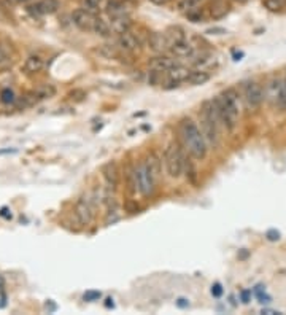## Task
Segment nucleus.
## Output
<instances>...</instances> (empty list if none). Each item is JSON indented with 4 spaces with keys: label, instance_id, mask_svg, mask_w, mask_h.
Segmentation results:
<instances>
[{
    "label": "nucleus",
    "instance_id": "f257e3e1",
    "mask_svg": "<svg viewBox=\"0 0 286 315\" xmlns=\"http://www.w3.org/2000/svg\"><path fill=\"white\" fill-rule=\"evenodd\" d=\"M180 135L191 158L197 161L204 159L207 156V139L191 118H183L180 121Z\"/></svg>",
    "mask_w": 286,
    "mask_h": 315
},
{
    "label": "nucleus",
    "instance_id": "f03ea898",
    "mask_svg": "<svg viewBox=\"0 0 286 315\" xmlns=\"http://www.w3.org/2000/svg\"><path fill=\"white\" fill-rule=\"evenodd\" d=\"M214 105H216L221 123L223 127H226L227 131H232V129L237 126L239 118H240V107H239V94L234 88H229L223 91L218 97H214Z\"/></svg>",
    "mask_w": 286,
    "mask_h": 315
},
{
    "label": "nucleus",
    "instance_id": "7ed1b4c3",
    "mask_svg": "<svg viewBox=\"0 0 286 315\" xmlns=\"http://www.w3.org/2000/svg\"><path fill=\"white\" fill-rule=\"evenodd\" d=\"M200 124H202V132L207 142L216 145L219 139V127L223 126V123H221L219 113L213 99L202 104V109H200Z\"/></svg>",
    "mask_w": 286,
    "mask_h": 315
},
{
    "label": "nucleus",
    "instance_id": "20e7f679",
    "mask_svg": "<svg viewBox=\"0 0 286 315\" xmlns=\"http://www.w3.org/2000/svg\"><path fill=\"white\" fill-rule=\"evenodd\" d=\"M184 158L186 155L177 143H170L164 153V162H166L167 174L172 178H178L184 170Z\"/></svg>",
    "mask_w": 286,
    "mask_h": 315
},
{
    "label": "nucleus",
    "instance_id": "39448f33",
    "mask_svg": "<svg viewBox=\"0 0 286 315\" xmlns=\"http://www.w3.org/2000/svg\"><path fill=\"white\" fill-rule=\"evenodd\" d=\"M242 91H243V99H245L248 109H251V110L259 109L261 104L264 102V99H266L262 86L254 80L243 81Z\"/></svg>",
    "mask_w": 286,
    "mask_h": 315
},
{
    "label": "nucleus",
    "instance_id": "423d86ee",
    "mask_svg": "<svg viewBox=\"0 0 286 315\" xmlns=\"http://www.w3.org/2000/svg\"><path fill=\"white\" fill-rule=\"evenodd\" d=\"M135 175H137V190L142 196H151L154 193V186H156V178L153 177V174L149 172L148 166L145 164V161L139 162V166L135 167Z\"/></svg>",
    "mask_w": 286,
    "mask_h": 315
},
{
    "label": "nucleus",
    "instance_id": "0eeeda50",
    "mask_svg": "<svg viewBox=\"0 0 286 315\" xmlns=\"http://www.w3.org/2000/svg\"><path fill=\"white\" fill-rule=\"evenodd\" d=\"M94 199L91 197H81L76 202L75 207V217L78 220V223L81 226L89 225L92 221V217H94Z\"/></svg>",
    "mask_w": 286,
    "mask_h": 315
},
{
    "label": "nucleus",
    "instance_id": "6e6552de",
    "mask_svg": "<svg viewBox=\"0 0 286 315\" xmlns=\"http://www.w3.org/2000/svg\"><path fill=\"white\" fill-rule=\"evenodd\" d=\"M72 21H73V24L80 29V31H92L96 18L91 11L84 10L81 6V8H76L72 13Z\"/></svg>",
    "mask_w": 286,
    "mask_h": 315
},
{
    "label": "nucleus",
    "instance_id": "1a4fd4ad",
    "mask_svg": "<svg viewBox=\"0 0 286 315\" xmlns=\"http://www.w3.org/2000/svg\"><path fill=\"white\" fill-rule=\"evenodd\" d=\"M282 84H283V77H272L270 80L266 84V89H264V96H266V100L275 107L278 102V97H280V91H282Z\"/></svg>",
    "mask_w": 286,
    "mask_h": 315
},
{
    "label": "nucleus",
    "instance_id": "9d476101",
    "mask_svg": "<svg viewBox=\"0 0 286 315\" xmlns=\"http://www.w3.org/2000/svg\"><path fill=\"white\" fill-rule=\"evenodd\" d=\"M175 66H178L177 59H174V57H170V56H166V54L156 56L151 59V62H149V67L156 72H159V74H167V72L172 70Z\"/></svg>",
    "mask_w": 286,
    "mask_h": 315
},
{
    "label": "nucleus",
    "instance_id": "9b49d317",
    "mask_svg": "<svg viewBox=\"0 0 286 315\" xmlns=\"http://www.w3.org/2000/svg\"><path fill=\"white\" fill-rule=\"evenodd\" d=\"M191 74V70L189 69H186L183 66H175L172 70H169L166 77H167V83L170 84L169 88H174V86H178V83H181V81H186L188 80V77Z\"/></svg>",
    "mask_w": 286,
    "mask_h": 315
},
{
    "label": "nucleus",
    "instance_id": "f8f14e48",
    "mask_svg": "<svg viewBox=\"0 0 286 315\" xmlns=\"http://www.w3.org/2000/svg\"><path fill=\"white\" fill-rule=\"evenodd\" d=\"M170 51L174 53L175 57H192L196 53V49L194 46L191 45V43L188 40H180V41H175V43H172L170 45Z\"/></svg>",
    "mask_w": 286,
    "mask_h": 315
},
{
    "label": "nucleus",
    "instance_id": "ddd939ff",
    "mask_svg": "<svg viewBox=\"0 0 286 315\" xmlns=\"http://www.w3.org/2000/svg\"><path fill=\"white\" fill-rule=\"evenodd\" d=\"M149 46L154 53H166L167 49H170V41L167 39L166 34H151L149 35Z\"/></svg>",
    "mask_w": 286,
    "mask_h": 315
},
{
    "label": "nucleus",
    "instance_id": "4468645a",
    "mask_svg": "<svg viewBox=\"0 0 286 315\" xmlns=\"http://www.w3.org/2000/svg\"><path fill=\"white\" fill-rule=\"evenodd\" d=\"M102 174H104L105 182L108 183V186L116 188L119 183V170H118L116 162H107L102 167Z\"/></svg>",
    "mask_w": 286,
    "mask_h": 315
},
{
    "label": "nucleus",
    "instance_id": "2eb2a0df",
    "mask_svg": "<svg viewBox=\"0 0 286 315\" xmlns=\"http://www.w3.org/2000/svg\"><path fill=\"white\" fill-rule=\"evenodd\" d=\"M43 67H45V61H43V57L38 56V54H31L24 61V64H23V70L26 72V74H29V75L38 74V72Z\"/></svg>",
    "mask_w": 286,
    "mask_h": 315
},
{
    "label": "nucleus",
    "instance_id": "dca6fc26",
    "mask_svg": "<svg viewBox=\"0 0 286 315\" xmlns=\"http://www.w3.org/2000/svg\"><path fill=\"white\" fill-rule=\"evenodd\" d=\"M56 94V88L53 84H41L37 89H34L29 97H31V104L32 102H38V100H45V99H51Z\"/></svg>",
    "mask_w": 286,
    "mask_h": 315
},
{
    "label": "nucleus",
    "instance_id": "f3484780",
    "mask_svg": "<svg viewBox=\"0 0 286 315\" xmlns=\"http://www.w3.org/2000/svg\"><path fill=\"white\" fill-rule=\"evenodd\" d=\"M118 45L124 49V51H135V49L139 48V39L135 37V35L131 32V31H127L124 34H119V37H118Z\"/></svg>",
    "mask_w": 286,
    "mask_h": 315
},
{
    "label": "nucleus",
    "instance_id": "a211bd4d",
    "mask_svg": "<svg viewBox=\"0 0 286 315\" xmlns=\"http://www.w3.org/2000/svg\"><path fill=\"white\" fill-rule=\"evenodd\" d=\"M145 164L148 166L149 172L153 174V177L156 178V182L159 180L161 172H162V164H161V158L157 156L154 152H149L145 158Z\"/></svg>",
    "mask_w": 286,
    "mask_h": 315
},
{
    "label": "nucleus",
    "instance_id": "6ab92c4d",
    "mask_svg": "<svg viewBox=\"0 0 286 315\" xmlns=\"http://www.w3.org/2000/svg\"><path fill=\"white\" fill-rule=\"evenodd\" d=\"M105 11H107V14H108L110 19H114V18L124 16V14H126V6L121 3L119 0H108V2H107Z\"/></svg>",
    "mask_w": 286,
    "mask_h": 315
},
{
    "label": "nucleus",
    "instance_id": "aec40b11",
    "mask_svg": "<svg viewBox=\"0 0 286 315\" xmlns=\"http://www.w3.org/2000/svg\"><path fill=\"white\" fill-rule=\"evenodd\" d=\"M210 80V74L205 70H191V74L188 77V81L189 84H194V86H199V84H205L207 81Z\"/></svg>",
    "mask_w": 286,
    "mask_h": 315
},
{
    "label": "nucleus",
    "instance_id": "412c9836",
    "mask_svg": "<svg viewBox=\"0 0 286 315\" xmlns=\"http://www.w3.org/2000/svg\"><path fill=\"white\" fill-rule=\"evenodd\" d=\"M129 29H131V19H129L126 14H124V16L111 19V31H114L118 35L127 32Z\"/></svg>",
    "mask_w": 286,
    "mask_h": 315
},
{
    "label": "nucleus",
    "instance_id": "4be33fe9",
    "mask_svg": "<svg viewBox=\"0 0 286 315\" xmlns=\"http://www.w3.org/2000/svg\"><path fill=\"white\" fill-rule=\"evenodd\" d=\"M92 32H96L100 37H110L111 35V26L107 23L102 18H96L94 27H92Z\"/></svg>",
    "mask_w": 286,
    "mask_h": 315
},
{
    "label": "nucleus",
    "instance_id": "5701e85b",
    "mask_svg": "<svg viewBox=\"0 0 286 315\" xmlns=\"http://www.w3.org/2000/svg\"><path fill=\"white\" fill-rule=\"evenodd\" d=\"M126 180H127V190L131 195H134V193H137V175H135V167L129 166L127 170H126Z\"/></svg>",
    "mask_w": 286,
    "mask_h": 315
},
{
    "label": "nucleus",
    "instance_id": "b1692460",
    "mask_svg": "<svg viewBox=\"0 0 286 315\" xmlns=\"http://www.w3.org/2000/svg\"><path fill=\"white\" fill-rule=\"evenodd\" d=\"M38 5L43 14H53L59 8V2L57 0H38Z\"/></svg>",
    "mask_w": 286,
    "mask_h": 315
},
{
    "label": "nucleus",
    "instance_id": "393cba45",
    "mask_svg": "<svg viewBox=\"0 0 286 315\" xmlns=\"http://www.w3.org/2000/svg\"><path fill=\"white\" fill-rule=\"evenodd\" d=\"M226 13H227V5L224 2H221V0H218V2H214L212 5V16L214 19L226 16Z\"/></svg>",
    "mask_w": 286,
    "mask_h": 315
},
{
    "label": "nucleus",
    "instance_id": "a878e982",
    "mask_svg": "<svg viewBox=\"0 0 286 315\" xmlns=\"http://www.w3.org/2000/svg\"><path fill=\"white\" fill-rule=\"evenodd\" d=\"M262 3L269 11H280L286 6V0H264Z\"/></svg>",
    "mask_w": 286,
    "mask_h": 315
},
{
    "label": "nucleus",
    "instance_id": "bb28decb",
    "mask_svg": "<svg viewBox=\"0 0 286 315\" xmlns=\"http://www.w3.org/2000/svg\"><path fill=\"white\" fill-rule=\"evenodd\" d=\"M119 212L116 209V204H111L108 207V212H107V217H105V225H113V223H116V221L119 220Z\"/></svg>",
    "mask_w": 286,
    "mask_h": 315
},
{
    "label": "nucleus",
    "instance_id": "cd10ccee",
    "mask_svg": "<svg viewBox=\"0 0 286 315\" xmlns=\"http://www.w3.org/2000/svg\"><path fill=\"white\" fill-rule=\"evenodd\" d=\"M0 100H2V104L8 105V104H13L14 100H16V96H14L13 89H10V88H3L2 92H0Z\"/></svg>",
    "mask_w": 286,
    "mask_h": 315
},
{
    "label": "nucleus",
    "instance_id": "c85d7f7f",
    "mask_svg": "<svg viewBox=\"0 0 286 315\" xmlns=\"http://www.w3.org/2000/svg\"><path fill=\"white\" fill-rule=\"evenodd\" d=\"M186 18H188L191 23H200V21L204 19V14H202V11H200L199 8H191V10H188L186 11Z\"/></svg>",
    "mask_w": 286,
    "mask_h": 315
},
{
    "label": "nucleus",
    "instance_id": "c756f323",
    "mask_svg": "<svg viewBox=\"0 0 286 315\" xmlns=\"http://www.w3.org/2000/svg\"><path fill=\"white\" fill-rule=\"evenodd\" d=\"M100 3H102V0H81V6L91 13H96L99 10Z\"/></svg>",
    "mask_w": 286,
    "mask_h": 315
},
{
    "label": "nucleus",
    "instance_id": "7c9ffc66",
    "mask_svg": "<svg viewBox=\"0 0 286 315\" xmlns=\"http://www.w3.org/2000/svg\"><path fill=\"white\" fill-rule=\"evenodd\" d=\"M253 293L256 295V298L259 299L261 304H264V303H270V296L266 295V290H264L262 286H256V288L253 290Z\"/></svg>",
    "mask_w": 286,
    "mask_h": 315
},
{
    "label": "nucleus",
    "instance_id": "2f4dec72",
    "mask_svg": "<svg viewBox=\"0 0 286 315\" xmlns=\"http://www.w3.org/2000/svg\"><path fill=\"white\" fill-rule=\"evenodd\" d=\"M100 296H102V293L97 291V290H91V291H86L84 293V301H88V303H92V301H99Z\"/></svg>",
    "mask_w": 286,
    "mask_h": 315
},
{
    "label": "nucleus",
    "instance_id": "473e14b6",
    "mask_svg": "<svg viewBox=\"0 0 286 315\" xmlns=\"http://www.w3.org/2000/svg\"><path fill=\"white\" fill-rule=\"evenodd\" d=\"M212 295L214 298H219L221 295H223V286H221V283H214L212 286Z\"/></svg>",
    "mask_w": 286,
    "mask_h": 315
},
{
    "label": "nucleus",
    "instance_id": "72a5a7b5",
    "mask_svg": "<svg viewBox=\"0 0 286 315\" xmlns=\"http://www.w3.org/2000/svg\"><path fill=\"white\" fill-rule=\"evenodd\" d=\"M8 61V51H6V48L3 45H0V66L5 64Z\"/></svg>",
    "mask_w": 286,
    "mask_h": 315
},
{
    "label": "nucleus",
    "instance_id": "f704fd0d",
    "mask_svg": "<svg viewBox=\"0 0 286 315\" xmlns=\"http://www.w3.org/2000/svg\"><path fill=\"white\" fill-rule=\"evenodd\" d=\"M266 237H267L269 240H278V239H280V233L275 231V229H270V231H267Z\"/></svg>",
    "mask_w": 286,
    "mask_h": 315
},
{
    "label": "nucleus",
    "instance_id": "c9c22d12",
    "mask_svg": "<svg viewBox=\"0 0 286 315\" xmlns=\"http://www.w3.org/2000/svg\"><path fill=\"white\" fill-rule=\"evenodd\" d=\"M177 306L180 307V309H188V307H189V301L184 299V298H178L177 299Z\"/></svg>",
    "mask_w": 286,
    "mask_h": 315
},
{
    "label": "nucleus",
    "instance_id": "e433bc0d",
    "mask_svg": "<svg viewBox=\"0 0 286 315\" xmlns=\"http://www.w3.org/2000/svg\"><path fill=\"white\" fill-rule=\"evenodd\" d=\"M0 217H3L6 220L11 218V212H10L8 207H2V209H0Z\"/></svg>",
    "mask_w": 286,
    "mask_h": 315
},
{
    "label": "nucleus",
    "instance_id": "4c0bfd02",
    "mask_svg": "<svg viewBox=\"0 0 286 315\" xmlns=\"http://www.w3.org/2000/svg\"><path fill=\"white\" fill-rule=\"evenodd\" d=\"M6 2H10V3H13V5H27V3H31V2H34V0H6Z\"/></svg>",
    "mask_w": 286,
    "mask_h": 315
},
{
    "label": "nucleus",
    "instance_id": "58836bf2",
    "mask_svg": "<svg viewBox=\"0 0 286 315\" xmlns=\"http://www.w3.org/2000/svg\"><path fill=\"white\" fill-rule=\"evenodd\" d=\"M250 295H251V291H242L240 293V296H242V301L243 303H250Z\"/></svg>",
    "mask_w": 286,
    "mask_h": 315
},
{
    "label": "nucleus",
    "instance_id": "ea45409f",
    "mask_svg": "<svg viewBox=\"0 0 286 315\" xmlns=\"http://www.w3.org/2000/svg\"><path fill=\"white\" fill-rule=\"evenodd\" d=\"M207 34H214V35H219V34H226L224 29H210V31H207Z\"/></svg>",
    "mask_w": 286,
    "mask_h": 315
},
{
    "label": "nucleus",
    "instance_id": "a19ab883",
    "mask_svg": "<svg viewBox=\"0 0 286 315\" xmlns=\"http://www.w3.org/2000/svg\"><path fill=\"white\" fill-rule=\"evenodd\" d=\"M149 2H153L154 5H159V6H162V5H167L170 0H149Z\"/></svg>",
    "mask_w": 286,
    "mask_h": 315
},
{
    "label": "nucleus",
    "instance_id": "79ce46f5",
    "mask_svg": "<svg viewBox=\"0 0 286 315\" xmlns=\"http://www.w3.org/2000/svg\"><path fill=\"white\" fill-rule=\"evenodd\" d=\"M105 301H107V303H105V306H107V307H108V309H110V307H111V309H113V307H114V303H113V299H111V298H107Z\"/></svg>",
    "mask_w": 286,
    "mask_h": 315
},
{
    "label": "nucleus",
    "instance_id": "37998d69",
    "mask_svg": "<svg viewBox=\"0 0 286 315\" xmlns=\"http://www.w3.org/2000/svg\"><path fill=\"white\" fill-rule=\"evenodd\" d=\"M2 286H3V278L0 277V288H2Z\"/></svg>",
    "mask_w": 286,
    "mask_h": 315
},
{
    "label": "nucleus",
    "instance_id": "c03bdc74",
    "mask_svg": "<svg viewBox=\"0 0 286 315\" xmlns=\"http://www.w3.org/2000/svg\"><path fill=\"white\" fill-rule=\"evenodd\" d=\"M237 2H245V0H237Z\"/></svg>",
    "mask_w": 286,
    "mask_h": 315
}]
</instances>
